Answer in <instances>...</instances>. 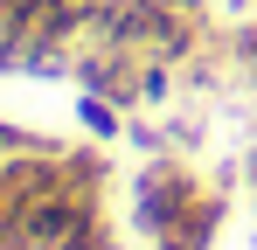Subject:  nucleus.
<instances>
[{
	"label": "nucleus",
	"instance_id": "39448f33",
	"mask_svg": "<svg viewBox=\"0 0 257 250\" xmlns=\"http://www.w3.org/2000/svg\"><path fill=\"white\" fill-rule=\"evenodd\" d=\"M215 49H222V70H229L236 83H250V90H257V21L222 28V35H215Z\"/></svg>",
	"mask_w": 257,
	"mask_h": 250
},
{
	"label": "nucleus",
	"instance_id": "9d476101",
	"mask_svg": "<svg viewBox=\"0 0 257 250\" xmlns=\"http://www.w3.org/2000/svg\"><path fill=\"white\" fill-rule=\"evenodd\" d=\"M7 215H14V202H7V181H0V222H7Z\"/></svg>",
	"mask_w": 257,
	"mask_h": 250
},
{
	"label": "nucleus",
	"instance_id": "20e7f679",
	"mask_svg": "<svg viewBox=\"0 0 257 250\" xmlns=\"http://www.w3.org/2000/svg\"><path fill=\"white\" fill-rule=\"evenodd\" d=\"M63 174H70V188H84V195H104V188H111V160H104L97 139L63 146Z\"/></svg>",
	"mask_w": 257,
	"mask_h": 250
},
{
	"label": "nucleus",
	"instance_id": "f257e3e1",
	"mask_svg": "<svg viewBox=\"0 0 257 250\" xmlns=\"http://www.w3.org/2000/svg\"><path fill=\"white\" fill-rule=\"evenodd\" d=\"M202 188H209V181L195 174L188 153H153V160L132 174V236H146V243L174 236V222L195 208Z\"/></svg>",
	"mask_w": 257,
	"mask_h": 250
},
{
	"label": "nucleus",
	"instance_id": "6e6552de",
	"mask_svg": "<svg viewBox=\"0 0 257 250\" xmlns=\"http://www.w3.org/2000/svg\"><path fill=\"white\" fill-rule=\"evenodd\" d=\"M0 250H35V243H28V229H21V222H14V215H7V222H0Z\"/></svg>",
	"mask_w": 257,
	"mask_h": 250
},
{
	"label": "nucleus",
	"instance_id": "9b49d317",
	"mask_svg": "<svg viewBox=\"0 0 257 250\" xmlns=\"http://www.w3.org/2000/svg\"><path fill=\"white\" fill-rule=\"evenodd\" d=\"M0 7H14V0H0Z\"/></svg>",
	"mask_w": 257,
	"mask_h": 250
},
{
	"label": "nucleus",
	"instance_id": "f03ea898",
	"mask_svg": "<svg viewBox=\"0 0 257 250\" xmlns=\"http://www.w3.org/2000/svg\"><path fill=\"white\" fill-rule=\"evenodd\" d=\"M222 222H229V188L215 181V188H202V195H195V208L174 222V236H160V243H167V250H215Z\"/></svg>",
	"mask_w": 257,
	"mask_h": 250
},
{
	"label": "nucleus",
	"instance_id": "423d86ee",
	"mask_svg": "<svg viewBox=\"0 0 257 250\" xmlns=\"http://www.w3.org/2000/svg\"><path fill=\"white\" fill-rule=\"evenodd\" d=\"M56 250H118V229H111L104 202H84V215L63 229V243H56Z\"/></svg>",
	"mask_w": 257,
	"mask_h": 250
},
{
	"label": "nucleus",
	"instance_id": "7ed1b4c3",
	"mask_svg": "<svg viewBox=\"0 0 257 250\" xmlns=\"http://www.w3.org/2000/svg\"><path fill=\"white\" fill-rule=\"evenodd\" d=\"M132 111L125 104H111V97H97V90H77V132L97 139V146H111V139H125Z\"/></svg>",
	"mask_w": 257,
	"mask_h": 250
},
{
	"label": "nucleus",
	"instance_id": "0eeeda50",
	"mask_svg": "<svg viewBox=\"0 0 257 250\" xmlns=\"http://www.w3.org/2000/svg\"><path fill=\"white\" fill-rule=\"evenodd\" d=\"M42 132H28V125H14V118H0V160L14 153V146H35Z\"/></svg>",
	"mask_w": 257,
	"mask_h": 250
},
{
	"label": "nucleus",
	"instance_id": "1a4fd4ad",
	"mask_svg": "<svg viewBox=\"0 0 257 250\" xmlns=\"http://www.w3.org/2000/svg\"><path fill=\"white\" fill-rule=\"evenodd\" d=\"M167 7H181V14H195V21H209V0H167Z\"/></svg>",
	"mask_w": 257,
	"mask_h": 250
},
{
	"label": "nucleus",
	"instance_id": "f8f14e48",
	"mask_svg": "<svg viewBox=\"0 0 257 250\" xmlns=\"http://www.w3.org/2000/svg\"><path fill=\"white\" fill-rule=\"evenodd\" d=\"M243 7H257V0H243Z\"/></svg>",
	"mask_w": 257,
	"mask_h": 250
}]
</instances>
